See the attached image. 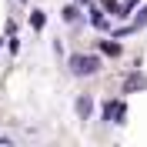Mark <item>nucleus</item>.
I'll list each match as a JSON object with an SVG mask.
<instances>
[{
	"mask_svg": "<svg viewBox=\"0 0 147 147\" xmlns=\"http://www.w3.org/2000/svg\"><path fill=\"white\" fill-rule=\"evenodd\" d=\"M104 10H114V13H120V7H117V0H104Z\"/></svg>",
	"mask_w": 147,
	"mask_h": 147,
	"instance_id": "nucleus-10",
	"label": "nucleus"
},
{
	"mask_svg": "<svg viewBox=\"0 0 147 147\" xmlns=\"http://www.w3.org/2000/svg\"><path fill=\"white\" fill-rule=\"evenodd\" d=\"M77 17H80V13H77V7H67V10H64V20H77Z\"/></svg>",
	"mask_w": 147,
	"mask_h": 147,
	"instance_id": "nucleus-8",
	"label": "nucleus"
},
{
	"mask_svg": "<svg viewBox=\"0 0 147 147\" xmlns=\"http://www.w3.org/2000/svg\"><path fill=\"white\" fill-rule=\"evenodd\" d=\"M70 70L77 74V77L97 74V70H100V57H94V54H74L70 57Z\"/></svg>",
	"mask_w": 147,
	"mask_h": 147,
	"instance_id": "nucleus-1",
	"label": "nucleus"
},
{
	"mask_svg": "<svg viewBox=\"0 0 147 147\" xmlns=\"http://www.w3.org/2000/svg\"><path fill=\"white\" fill-rule=\"evenodd\" d=\"M90 24H94L97 30H104V27H107V17H104V10H90Z\"/></svg>",
	"mask_w": 147,
	"mask_h": 147,
	"instance_id": "nucleus-4",
	"label": "nucleus"
},
{
	"mask_svg": "<svg viewBox=\"0 0 147 147\" xmlns=\"http://www.w3.org/2000/svg\"><path fill=\"white\" fill-rule=\"evenodd\" d=\"M147 87V77H140V74H134V77H127V84H124V90H144Z\"/></svg>",
	"mask_w": 147,
	"mask_h": 147,
	"instance_id": "nucleus-2",
	"label": "nucleus"
},
{
	"mask_svg": "<svg viewBox=\"0 0 147 147\" xmlns=\"http://www.w3.org/2000/svg\"><path fill=\"white\" fill-rule=\"evenodd\" d=\"M144 24H147V7H144V10L137 13V20H134V27H144Z\"/></svg>",
	"mask_w": 147,
	"mask_h": 147,
	"instance_id": "nucleus-7",
	"label": "nucleus"
},
{
	"mask_svg": "<svg viewBox=\"0 0 147 147\" xmlns=\"http://www.w3.org/2000/svg\"><path fill=\"white\" fill-rule=\"evenodd\" d=\"M44 13H40V10H34V13H30V24H34V30H40V27H44Z\"/></svg>",
	"mask_w": 147,
	"mask_h": 147,
	"instance_id": "nucleus-6",
	"label": "nucleus"
},
{
	"mask_svg": "<svg viewBox=\"0 0 147 147\" xmlns=\"http://www.w3.org/2000/svg\"><path fill=\"white\" fill-rule=\"evenodd\" d=\"M134 7H137V0H124V7H120V13H130Z\"/></svg>",
	"mask_w": 147,
	"mask_h": 147,
	"instance_id": "nucleus-9",
	"label": "nucleus"
},
{
	"mask_svg": "<svg viewBox=\"0 0 147 147\" xmlns=\"http://www.w3.org/2000/svg\"><path fill=\"white\" fill-rule=\"evenodd\" d=\"M100 50L110 54V57H117V54H120V44H114V40H100Z\"/></svg>",
	"mask_w": 147,
	"mask_h": 147,
	"instance_id": "nucleus-5",
	"label": "nucleus"
},
{
	"mask_svg": "<svg viewBox=\"0 0 147 147\" xmlns=\"http://www.w3.org/2000/svg\"><path fill=\"white\" fill-rule=\"evenodd\" d=\"M90 110H94V100H90V97H80V100H77V117L87 120V117H90Z\"/></svg>",
	"mask_w": 147,
	"mask_h": 147,
	"instance_id": "nucleus-3",
	"label": "nucleus"
}]
</instances>
